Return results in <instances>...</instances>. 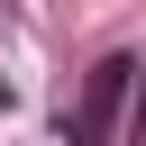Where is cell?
Segmentation results:
<instances>
[{
	"mask_svg": "<svg viewBox=\"0 0 146 146\" xmlns=\"http://www.w3.org/2000/svg\"><path fill=\"white\" fill-rule=\"evenodd\" d=\"M0 110H9V82H0Z\"/></svg>",
	"mask_w": 146,
	"mask_h": 146,
	"instance_id": "3957f363",
	"label": "cell"
},
{
	"mask_svg": "<svg viewBox=\"0 0 146 146\" xmlns=\"http://www.w3.org/2000/svg\"><path fill=\"white\" fill-rule=\"evenodd\" d=\"M119 128H128V146H146V64H137V82H128V110H119Z\"/></svg>",
	"mask_w": 146,
	"mask_h": 146,
	"instance_id": "7a4b0ae2",
	"label": "cell"
},
{
	"mask_svg": "<svg viewBox=\"0 0 146 146\" xmlns=\"http://www.w3.org/2000/svg\"><path fill=\"white\" fill-rule=\"evenodd\" d=\"M128 82H137V55H100L82 100H73V119H64V146H110V128L128 110Z\"/></svg>",
	"mask_w": 146,
	"mask_h": 146,
	"instance_id": "6da1fadb",
	"label": "cell"
}]
</instances>
